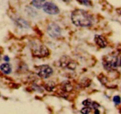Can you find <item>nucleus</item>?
Here are the masks:
<instances>
[{
  "label": "nucleus",
  "instance_id": "obj_10",
  "mask_svg": "<svg viewBox=\"0 0 121 114\" xmlns=\"http://www.w3.org/2000/svg\"><path fill=\"white\" fill-rule=\"evenodd\" d=\"M61 89H62L61 91L65 93V92H70L73 89V87L69 82H64L61 85Z\"/></svg>",
  "mask_w": 121,
  "mask_h": 114
},
{
  "label": "nucleus",
  "instance_id": "obj_18",
  "mask_svg": "<svg viewBox=\"0 0 121 114\" xmlns=\"http://www.w3.org/2000/svg\"><path fill=\"white\" fill-rule=\"evenodd\" d=\"M4 60L5 61H9V57L7 56H5L4 57Z\"/></svg>",
  "mask_w": 121,
  "mask_h": 114
},
{
  "label": "nucleus",
  "instance_id": "obj_21",
  "mask_svg": "<svg viewBox=\"0 0 121 114\" xmlns=\"http://www.w3.org/2000/svg\"><path fill=\"white\" fill-rule=\"evenodd\" d=\"M119 13H120V14H121V9H120V10H119Z\"/></svg>",
  "mask_w": 121,
  "mask_h": 114
},
{
  "label": "nucleus",
  "instance_id": "obj_3",
  "mask_svg": "<svg viewBox=\"0 0 121 114\" xmlns=\"http://www.w3.org/2000/svg\"><path fill=\"white\" fill-rule=\"evenodd\" d=\"M36 73L40 78L47 79L53 75V70L48 65H41L37 67Z\"/></svg>",
  "mask_w": 121,
  "mask_h": 114
},
{
  "label": "nucleus",
  "instance_id": "obj_17",
  "mask_svg": "<svg viewBox=\"0 0 121 114\" xmlns=\"http://www.w3.org/2000/svg\"><path fill=\"white\" fill-rule=\"evenodd\" d=\"M91 106H92V108H93L95 110H96V109L98 108V107L99 106V105L98 104H97L96 102H93V103L92 102V104H91Z\"/></svg>",
  "mask_w": 121,
  "mask_h": 114
},
{
  "label": "nucleus",
  "instance_id": "obj_1",
  "mask_svg": "<svg viewBox=\"0 0 121 114\" xmlns=\"http://www.w3.org/2000/svg\"><path fill=\"white\" fill-rule=\"evenodd\" d=\"M71 18L75 26L88 27L93 23V18L87 11L82 9H76L72 13Z\"/></svg>",
  "mask_w": 121,
  "mask_h": 114
},
{
  "label": "nucleus",
  "instance_id": "obj_14",
  "mask_svg": "<svg viewBox=\"0 0 121 114\" xmlns=\"http://www.w3.org/2000/svg\"><path fill=\"white\" fill-rule=\"evenodd\" d=\"M113 101L116 105H119L121 102V98L119 96H115L113 98Z\"/></svg>",
  "mask_w": 121,
  "mask_h": 114
},
{
  "label": "nucleus",
  "instance_id": "obj_5",
  "mask_svg": "<svg viewBox=\"0 0 121 114\" xmlns=\"http://www.w3.org/2000/svg\"><path fill=\"white\" fill-rule=\"evenodd\" d=\"M47 33L53 39L59 37L61 34L60 27L56 23H51L48 26L47 29Z\"/></svg>",
  "mask_w": 121,
  "mask_h": 114
},
{
  "label": "nucleus",
  "instance_id": "obj_4",
  "mask_svg": "<svg viewBox=\"0 0 121 114\" xmlns=\"http://www.w3.org/2000/svg\"><path fill=\"white\" fill-rule=\"evenodd\" d=\"M43 8L45 13L50 15H57L60 13L59 7L52 2H46Z\"/></svg>",
  "mask_w": 121,
  "mask_h": 114
},
{
  "label": "nucleus",
  "instance_id": "obj_2",
  "mask_svg": "<svg viewBox=\"0 0 121 114\" xmlns=\"http://www.w3.org/2000/svg\"><path fill=\"white\" fill-rule=\"evenodd\" d=\"M32 54L35 57H46L49 55V51L46 46L42 44H34L31 48Z\"/></svg>",
  "mask_w": 121,
  "mask_h": 114
},
{
  "label": "nucleus",
  "instance_id": "obj_15",
  "mask_svg": "<svg viewBox=\"0 0 121 114\" xmlns=\"http://www.w3.org/2000/svg\"><path fill=\"white\" fill-rule=\"evenodd\" d=\"M91 111H92V110H91V108H89V106H86V107L83 108L82 109L81 113L87 114L91 113Z\"/></svg>",
  "mask_w": 121,
  "mask_h": 114
},
{
  "label": "nucleus",
  "instance_id": "obj_7",
  "mask_svg": "<svg viewBox=\"0 0 121 114\" xmlns=\"http://www.w3.org/2000/svg\"><path fill=\"white\" fill-rule=\"evenodd\" d=\"M94 40L95 43L100 48H105L108 44V42L105 38L100 35H95Z\"/></svg>",
  "mask_w": 121,
  "mask_h": 114
},
{
  "label": "nucleus",
  "instance_id": "obj_11",
  "mask_svg": "<svg viewBox=\"0 0 121 114\" xmlns=\"http://www.w3.org/2000/svg\"><path fill=\"white\" fill-rule=\"evenodd\" d=\"M17 24H18V26H21V27H23V28H28L29 27V25H28V22H27L25 20H22L21 18H19L17 20Z\"/></svg>",
  "mask_w": 121,
  "mask_h": 114
},
{
  "label": "nucleus",
  "instance_id": "obj_19",
  "mask_svg": "<svg viewBox=\"0 0 121 114\" xmlns=\"http://www.w3.org/2000/svg\"><path fill=\"white\" fill-rule=\"evenodd\" d=\"M95 114H97V113L99 114V113H100V111L98 110V109H96L95 111Z\"/></svg>",
  "mask_w": 121,
  "mask_h": 114
},
{
  "label": "nucleus",
  "instance_id": "obj_6",
  "mask_svg": "<svg viewBox=\"0 0 121 114\" xmlns=\"http://www.w3.org/2000/svg\"><path fill=\"white\" fill-rule=\"evenodd\" d=\"M60 63H61V66L62 67H66L69 69L74 70L76 67V65L74 61L66 57H63L62 59L60 60Z\"/></svg>",
  "mask_w": 121,
  "mask_h": 114
},
{
  "label": "nucleus",
  "instance_id": "obj_20",
  "mask_svg": "<svg viewBox=\"0 0 121 114\" xmlns=\"http://www.w3.org/2000/svg\"><path fill=\"white\" fill-rule=\"evenodd\" d=\"M61 1H63L65 2H70L72 0H61Z\"/></svg>",
  "mask_w": 121,
  "mask_h": 114
},
{
  "label": "nucleus",
  "instance_id": "obj_8",
  "mask_svg": "<svg viewBox=\"0 0 121 114\" xmlns=\"http://www.w3.org/2000/svg\"><path fill=\"white\" fill-rule=\"evenodd\" d=\"M0 69L2 71L3 73L5 74L8 75L11 72L12 67L11 65L8 63H3L0 66Z\"/></svg>",
  "mask_w": 121,
  "mask_h": 114
},
{
  "label": "nucleus",
  "instance_id": "obj_12",
  "mask_svg": "<svg viewBox=\"0 0 121 114\" xmlns=\"http://www.w3.org/2000/svg\"><path fill=\"white\" fill-rule=\"evenodd\" d=\"M77 2L80 4L86 7H91L92 5V2L91 0H76Z\"/></svg>",
  "mask_w": 121,
  "mask_h": 114
},
{
  "label": "nucleus",
  "instance_id": "obj_9",
  "mask_svg": "<svg viewBox=\"0 0 121 114\" xmlns=\"http://www.w3.org/2000/svg\"><path fill=\"white\" fill-rule=\"evenodd\" d=\"M46 2V0H32L31 4L37 9H41L43 7Z\"/></svg>",
  "mask_w": 121,
  "mask_h": 114
},
{
  "label": "nucleus",
  "instance_id": "obj_16",
  "mask_svg": "<svg viewBox=\"0 0 121 114\" xmlns=\"http://www.w3.org/2000/svg\"><path fill=\"white\" fill-rule=\"evenodd\" d=\"M82 104L83 105H85V106H89L92 104V101L90 99H87L84 101H83Z\"/></svg>",
  "mask_w": 121,
  "mask_h": 114
},
{
  "label": "nucleus",
  "instance_id": "obj_13",
  "mask_svg": "<svg viewBox=\"0 0 121 114\" xmlns=\"http://www.w3.org/2000/svg\"><path fill=\"white\" fill-rule=\"evenodd\" d=\"M44 87H45V89H46L47 91H52L54 87V83L50 82L46 83V85H45Z\"/></svg>",
  "mask_w": 121,
  "mask_h": 114
}]
</instances>
